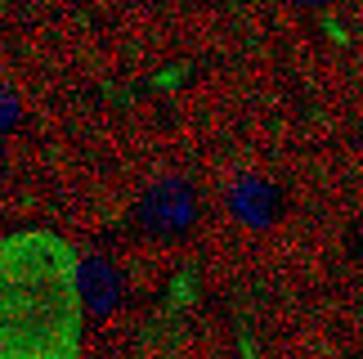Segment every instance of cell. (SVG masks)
I'll list each match as a JSON object with an SVG mask.
<instances>
[{"label":"cell","mask_w":363,"mask_h":359,"mask_svg":"<svg viewBox=\"0 0 363 359\" xmlns=\"http://www.w3.org/2000/svg\"><path fill=\"white\" fill-rule=\"evenodd\" d=\"M77 287H81V306L94 319H108L121 306V292H125L121 270L108 256H81L77 260Z\"/></svg>","instance_id":"cell-3"},{"label":"cell","mask_w":363,"mask_h":359,"mask_svg":"<svg viewBox=\"0 0 363 359\" xmlns=\"http://www.w3.org/2000/svg\"><path fill=\"white\" fill-rule=\"evenodd\" d=\"M229 206H233V216H238L242 225L264 229V225L278 216V193L264 184V180L247 175V180H238V184L229 189Z\"/></svg>","instance_id":"cell-4"},{"label":"cell","mask_w":363,"mask_h":359,"mask_svg":"<svg viewBox=\"0 0 363 359\" xmlns=\"http://www.w3.org/2000/svg\"><path fill=\"white\" fill-rule=\"evenodd\" d=\"M193 216H198V198H193L189 180H179V175L157 180V184L139 198V225H144L152 238H179V233H189Z\"/></svg>","instance_id":"cell-2"},{"label":"cell","mask_w":363,"mask_h":359,"mask_svg":"<svg viewBox=\"0 0 363 359\" xmlns=\"http://www.w3.org/2000/svg\"><path fill=\"white\" fill-rule=\"evenodd\" d=\"M287 5H310V9H318V5H332V0H287Z\"/></svg>","instance_id":"cell-6"},{"label":"cell","mask_w":363,"mask_h":359,"mask_svg":"<svg viewBox=\"0 0 363 359\" xmlns=\"http://www.w3.org/2000/svg\"><path fill=\"white\" fill-rule=\"evenodd\" d=\"M81 252L59 229H13L0 238V359H81L86 306Z\"/></svg>","instance_id":"cell-1"},{"label":"cell","mask_w":363,"mask_h":359,"mask_svg":"<svg viewBox=\"0 0 363 359\" xmlns=\"http://www.w3.org/2000/svg\"><path fill=\"white\" fill-rule=\"evenodd\" d=\"M18 121H23V104H18V94L0 86V135H5V131H13Z\"/></svg>","instance_id":"cell-5"}]
</instances>
